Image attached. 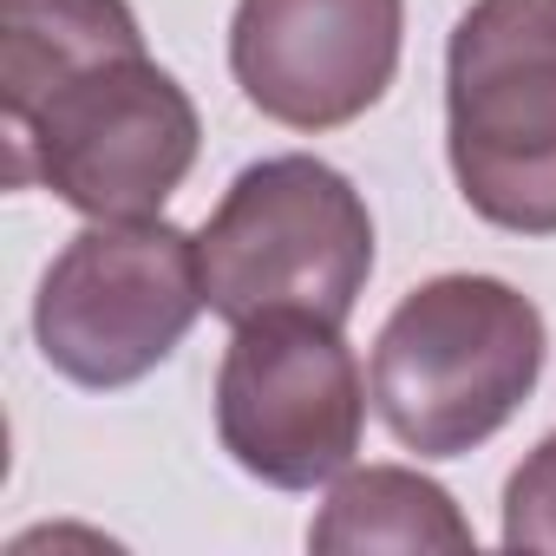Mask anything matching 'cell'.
Instances as JSON below:
<instances>
[{"instance_id": "1", "label": "cell", "mask_w": 556, "mask_h": 556, "mask_svg": "<svg viewBox=\"0 0 556 556\" xmlns=\"http://www.w3.org/2000/svg\"><path fill=\"white\" fill-rule=\"evenodd\" d=\"M549 354L543 308L497 275H432L374 341V406L419 458H465L536 393Z\"/></svg>"}, {"instance_id": "2", "label": "cell", "mask_w": 556, "mask_h": 556, "mask_svg": "<svg viewBox=\"0 0 556 556\" xmlns=\"http://www.w3.org/2000/svg\"><path fill=\"white\" fill-rule=\"evenodd\" d=\"M197 262L203 302L229 328L282 308L348 328L374 275V216L334 164L302 151L262 157L210 210Z\"/></svg>"}, {"instance_id": "3", "label": "cell", "mask_w": 556, "mask_h": 556, "mask_svg": "<svg viewBox=\"0 0 556 556\" xmlns=\"http://www.w3.org/2000/svg\"><path fill=\"white\" fill-rule=\"evenodd\" d=\"M445 157L471 216L556 236V0H471L445 40Z\"/></svg>"}, {"instance_id": "4", "label": "cell", "mask_w": 556, "mask_h": 556, "mask_svg": "<svg viewBox=\"0 0 556 556\" xmlns=\"http://www.w3.org/2000/svg\"><path fill=\"white\" fill-rule=\"evenodd\" d=\"M14 184H47L86 223L157 216L197 151L203 118L151 53H112L8 118Z\"/></svg>"}, {"instance_id": "5", "label": "cell", "mask_w": 556, "mask_h": 556, "mask_svg": "<svg viewBox=\"0 0 556 556\" xmlns=\"http://www.w3.org/2000/svg\"><path fill=\"white\" fill-rule=\"evenodd\" d=\"M203 308V262L190 229L164 216L86 223L40 275L34 341L60 380L118 393L157 374Z\"/></svg>"}, {"instance_id": "6", "label": "cell", "mask_w": 556, "mask_h": 556, "mask_svg": "<svg viewBox=\"0 0 556 556\" xmlns=\"http://www.w3.org/2000/svg\"><path fill=\"white\" fill-rule=\"evenodd\" d=\"M367 380L348 334L282 308L236 328L216 367V439L268 491H315L361 452Z\"/></svg>"}, {"instance_id": "7", "label": "cell", "mask_w": 556, "mask_h": 556, "mask_svg": "<svg viewBox=\"0 0 556 556\" xmlns=\"http://www.w3.org/2000/svg\"><path fill=\"white\" fill-rule=\"evenodd\" d=\"M406 0H236L229 73L242 99L289 125L334 131L374 112L400 73Z\"/></svg>"}, {"instance_id": "8", "label": "cell", "mask_w": 556, "mask_h": 556, "mask_svg": "<svg viewBox=\"0 0 556 556\" xmlns=\"http://www.w3.org/2000/svg\"><path fill=\"white\" fill-rule=\"evenodd\" d=\"M112 53H144V27L125 0H0V112H27Z\"/></svg>"}, {"instance_id": "9", "label": "cell", "mask_w": 556, "mask_h": 556, "mask_svg": "<svg viewBox=\"0 0 556 556\" xmlns=\"http://www.w3.org/2000/svg\"><path fill=\"white\" fill-rule=\"evenodd\" d=\"M308 543L328 556L361 549H471V523L458 517L452 491L406 471V465H367L341 471L321 517L308 523Z\"/></svg>"}, {"instance_id": "10", "label": "cell", "mask_w": 556, "mask_h": 556, "mask_svg": "<svg viewBox=\"0 0 556 556\" xmlns=\"http://www.w3.org/2000/svg\"><path fill=\"white\" fill-rule=\"evenodd\" d=\"M504 549H556V432L504 484Z\"/></svg>"}]
</instances>
